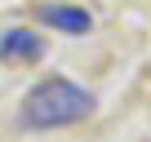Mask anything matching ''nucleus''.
<instances>
[{
    "mask_svg": "<svg viewBox=\"0 0 151 142\" xmlns=\"http://www.w3.org/2000/svg\"><path fill=\"white\" fill-rule=\"evenodd\" d=\"M93 111V93L71 85L62 76H49L40 80L27 98H22V124L27 129H62V124H76Z\"/></svg>",
    "mask_w": 151,
    "mask_h": 142,
    "instance_id": "f257e3e1",
    "label": "nucleus"
},
{
    "mask_svg": "<svg viewBox=\"0 0 151 142\" xmlns=\"http://www.w3.org/2000/svg\"><path fill=\"white\" fill-rule=\"evenodd\" d=\"M40 53H45V36H36L27 27H14L0 36V58L5 62H40Z\"/></svg>",
    "mask_w": 151,
    "mask_h": 142,
    "instance_id": "f03ea898",
    "label": "nucleus"
},
{
    "mask_svg": "<svg viewBox=\"0 0 151 142\" xmlns=\"http://www.w3.org/2000/svg\"><path fill=\"white\" fill-rule=\"evenodd\" d=\"M40 22L58 27L62 36H85V31L93 27V18H89L85 9H67V5H45V9H40Z\"/></svg>",
    "mask_w": 151,
    "mask_h": 142,
    "instance_id": "7ed1b4c3",
    "label": "nucleus"
}]
</instances>
